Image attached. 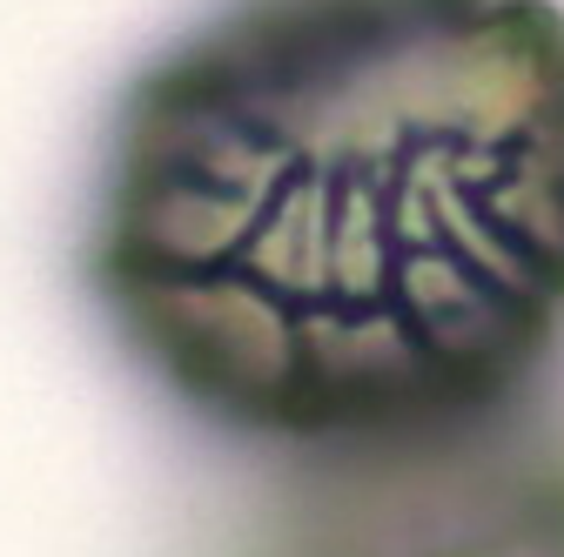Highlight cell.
Listing matches in <instances>:
<instances>
[{
  "label": "cell",
  "instance_id": "1",
  "mask_svg": "<svg viewBox=\"0 0 564 557\" xmlns=\"http://www.w3.org/2000/svg\"><path fill=\"white\" fill-rule=\"evenodd\" d=\"M82 290L275 463L524 416L564 357V0H216L108 108Z\"/></svg>",
  "mask_w": 564,
  "mask_h": 557
},
{
  "label": "cell",
  "instance_id": "2",
  "mask_svg": "<svg viewBox=\"0 0 564 557\" xmlns=\"http://www.w3.org/2000/svg\"><path fill=\"white\" fill-rule=\"evenodd\" d=\"M223 557H564V430L524 409L437 444L290 457Z\"/></svg>",
  "mask_w": 564,
  "mask_h": 557
}]
</instances>
